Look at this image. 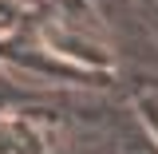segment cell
<instances>
[{
	"label": "cell",
	"instance_id": "obj_1",
	"mask_svg": "<svg viewBox=\"0 0 158 154\" xmlns=\"http://www.w3.org/2000/svg\"><path fill=\"white\" fill-rule=\"evenodd\" d=\"M12 16H16V12H12V4H4V0H0V24H8Z\"/></svg>",
	"mask_w": 158,
	"mask_h": 154
}]
</instances>
